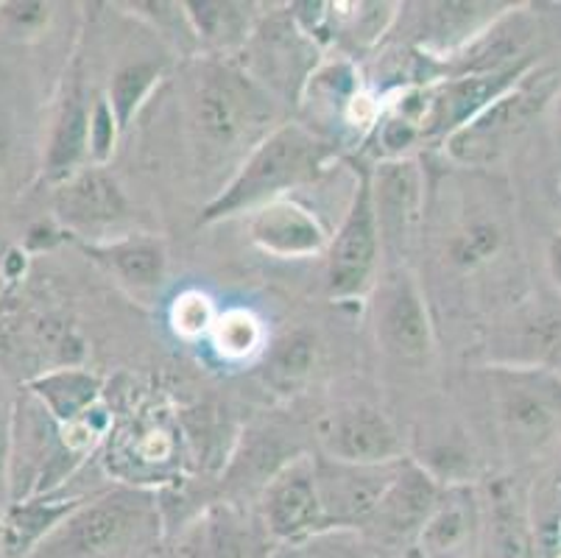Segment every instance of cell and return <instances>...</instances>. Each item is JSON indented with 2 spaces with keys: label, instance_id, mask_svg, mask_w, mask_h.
<instances>
[{
  "label": "cell",
  "instance_id": "obj_1",
  "mask_svg": "<svg viewBox=\"0 0 561 558\" xmlns=\"http://www.w3.org/2000/svg\"><path fill=\"white\" fill-rule=\"evenodd\" d=\"M182 121L202 168H234L277 123V101L234 59L193 56L185 65Z\"/></svg>",
  "mask_w": 561,
  "mask_h": 558
},
{
  "label": "cell",
  "instance_id": "obj_2",
  "mask_svg": "<svg viewBox=\"0 0 561 558\" xmlns=\"http://www.w3.org/2000/svg\"><path fill=\"white\" fill-rule=\"evenodd\" d=\"M335 157L339 151L299 121H279L204 204L198 224L247 218L263 204L288 198L294 191L319 182Z\"/></svg>",
  "mask_w": 561,
  "mask_h": 558
},
{
  "label": "cell",
  "instance_id": "obj_3",
  "mask_svg": "<svg viewBox=\"0 0 561 558\" xmlns=\"http://www.w3.org/2000/svg\"><path fill=\"white\" fill-rule=\"evenodd\" d=\"M162 534L157 491L112 486L84 503L28 558H137Z\"/></svg>",
  "mask_w": 561,
  "mask_h": 558
},
{
  "label": "cell",
  "instance_id": "obj_4",
  "mask_svg": "<svg viewBox=\"0 0 561 558\" xmlns=\"http://www.w3.org/2000/svg\"><path fill=\"white\" fill-rule=\"evenodd\" d=\"M84 460L68 444L62 424L39 406L32 391L18 386L9 447V505L59 494Z\"/></svg>",
  "mask_w": 561,
  "mask_h": 558
},
{
  "label": "cell",
  "instance_id": "obj_5",
  "mask_svg": "<svg viewBox=\"0 0 561 558\" xmlns=\"http://www.w3.org/2000/svg\"><path fill=\"white\" fill-rule=\"evenodd\" d=\"M297 106V121L335 151L346 137L366 140L382 110L377 95L366 90L364 76L352 56L319 61L299 92Z\"/></svg>",
  "mask_w": 561,
  "mask_h": 558
},
{
  "label": "cell",
  "instance_id": "obj_6",
  "mask_svg": "<svg viewBox=\"0 0 561 558\" xmlns=\"http://www.w3.org/2000/svg\"><path fill=\"white\" fill-rule=\"evenodd\" d=\"M106 469L121 486L149 489L180 480L182 424L162 408L135 411L129 422L106 433Z\"/></svg>",
  "mask_w": 561,
  "mask_h": 558
},
{
  "label": "cell",
  "instance_id": "obj_7",
  "mask_svg": "<svg viewBox=\"0 0 561 558\" xmlns=\"http://www.w3.org/2000/svg\"><path fill=\"white\" fill-rule=\"evenodd\" d=\"M369 171L371 209H375L377 232L386 269L408 265L416 243L425 235L427 176L416 157L408 160L375 162Z\"/></svg>",
  "mask_w": 561,
  "mask_h": 558
},
{
  "label": "cell",
  "instance_id": "obj_8",
  "mask_svg": "<svg viewBox=\"0 0 561 558\" xmlns=\"http://www.w3.org/2000/svg\"><path fill=\"white\" fill-rule=\"evenodd\" d=\"M324 254H328L324 285H328L330 299L360 301L371 294L377 276H380L382 249L375 209H371L366 166H360L344 218H341L339 229L330 235V246Z\"/></svg>",
  "mask_w": 561,
  "mask_h": 558
},
{
  "label": "cell",
  "instance_id": "obj_9",
  "mask_svg": "<svg viewBox=\"0 0 561 558\" xmlns=\"http://www.w3.org/2000/svg\"><path fill=\"white\" fill-rule=\"evenodd\" d=\"M50 213L56 227L79 243H101L131 232L135 207L106 168L87 166L68 182L50 187Z\"/></svg>",
  "mask_w": 561,
  "mask_h": 558
},
{
  "label": "cell",
  "instance_id": "obj_10",
  "mask_svg": "<svg viewBox=\"0 0 561 558\" xmlns=\"http://www.w3.org/2000/svg\"><path fill=\"white\" fill-rule=\"evenodd\" d=\"M442 486L445 480H438V475L422 460L405 458L358 534L382 558H402L420 542L427 516L436 509Z\"/></svg>",
  "mask_w": 561,
  "mask_h": 558
},
{
  "label": "cell",
  "instance_id": "obj_11",
  "mask_svg": "<svg viewBox=\"0 0 561 558\" xmlns=\"http://www.w3.org/2000/svg\"><path fill=\"white\" fill-rule=\"evenodd\" d=\"M371 324L380 350L397 363H427L433 355V321L425 291L408 265L386 269L371 288Z\"/></svg>",
  "mask_w": 561,
  "mask_h": 558
},
{
  "label": "cell",
  "instance_id": "obj_12",
  "mask_svg": "<svg viewBox=\"0 0 561 558\" xmlns=\"http://www.w3.org/2000/svg\"><path fill=\"white\" fill-rule=\"evenodd\" d=\"M241 54H252L247 61H238L272 99L283 95L294 104L299 101L305 81L319 65V48L305 37L297 23L285 12L283 18L260 20L257 31Z\"/></svg>",
  "mask_w": 561,
  "mask_h": 558
},
{
  "label": "cell",
  "instance_id": "obj_13",
  "mask_svg": "<svg viewBox=\"0 0 561 558\" xmlns=\"http://www.w3.org/2000/svg\"><path fill=\"white\" fill-rule=\"evenodd\" d=\"M90 115H93V95H87L81 59L73 56L50 110L43 160L37 168L39 182L56 187L90 166Z\"/></svg>",
  "mask_w": 561,
  "mask_h": 558
},
{
  "label": "cell",
  "instance_id": "obj_14",
  "mask_svg": "<svg viewBox=\"0 0 561 558\" xmlns=\"http://www.w3.org/2000/svg\"><path fill=\"white\" fill-rule=\"evenodd\" d=\"M402 460L364 467V464H344L313 453L316 491H319L324 528L358 531L380 503L382 491L389 489L394 475L400 472Z\"/></svg>",
  "mask_w": 561,
  "mask_h": 558
},
{
  "label": "cell",
  "instance_id": "obj_15",
  "mask_svg": "<svg viewBox=\"0 0 561 558\" xmlns=\"http://www.w3.org/2000/svg\"><path fill=\"white\" fill-rule=\"evenodd\" d=\"M316 442H319L316 453L344 460V464L377 467V464H394V460L408 458L405 442L394 422L380 408L366 406V402L341 406L328 417H321L316 428Z\"/></svg>",
  "mask_w": 561,
  "mask_h": 558
},
{
  "label": "cell",
  "instance_id": "obj_16",
  "mask_svg": "<svg viewBox=\"0 0 561 558\" xmlns=\"http://www.w3.org/2000/svg\"><path fill=\"white\" fill-rule=\"evenodd\" d=\"M257 516L277 547L328 531L316 491L313 453H299L297 458H290L263 486Z\"/></svg>",
  "mask_w": 561,
  "mask_h": 558
},
{
  "label": "cell",
  "instance_id": "obj_17",
  "mask_svg": "<svg viewBox=\"0 0 561 558\" xmlns=\"http://www.w3.org/2000/svg\"><path fill=\"white\" fill-rule=\"evenodd\" d=\"M277 545L241 503H210L182 534V558H272Z\"/></svg>",
  "mask_w": 561,
  "mask_h": 558
},
{
  "label": "cell",
  "instance_id": "obj_18",
  "mask_svg": "<svg viewBox=\"0 0 561 558\" xmlns=\"http://www.w3.org/2000/svg\"><path fill=\"white\" fill-rule=\"evenodd\" d=\"M249 240L260 252L283 260H305L324 254L330 246V229L308 204L294 196L263 204L247 215Z\"/></svg>",
  "mask_w": 561,
  "mask_h": 558
},
{
  "label": "cell",
  "instance_id": "obj_19",
  "mask_svg": "<svg viewBox=\"0 0 561 558\" xmlns=\"http://www.w3.org/2000/svg\"><path fill=\"white\" fill-rule=\"evenodd\" d=\"M408 18V39L416 54L427 59H447L450 54L461 50L481 34L489 18H494L500 7L492 3H413Z\"/></svg>",
  "mask_w": 561,
  "mask_h": 558
},
{
  "label": "cell",
  "instance_id": "obj_20",
  "mask_svg": "<svg viewBox=\"0 0 561 558\" xmlns=\"http://www.w3.org/2000/svg\"><path fill=\"white\" fill-rule=\"evenodd\" d=\"M481 531V503L472 486H442L436 509L427 516L416 550L425 558H472Z\"/></svg>",
  "mask_w": 561,
  "mask_h": 558
},
{
  "label": "cell",
  "instance_id": "obj_21",
  "mask_svg": "<svg viewBox=\"0 0 561 558\" xmlns=\"http://www.w3.org/2000/svg\"><path fill=\"white\" fill-rule=\"evenodd\" d=\"M87 258L135 296H151L162 288L168 274L165 243L154 235L129 232L101 243H79Z\"/></svg>",
  "mask_w": 561,
  "mask_h": 558
},
{
  "label": "cell",
  "instance_id": "obj_22",
  "mask_svg": "<svg viewBox=\"0 0 561 558\" xmlns=\"http://www.w3.org/2000/svg\"><path fill=\"white\" fill-rule=\"evenodd\" d=\"M182 7L196 34L198 56H218V59H232V54H241L263 20L257 3L182 0Z\"/></svg>",
  "mask_w": 561,
  "mask_h": 558
},
{
  "label": "cell",
  "instance_id": "obj_23",
  "mask_svg": "<svg viewBox=\"0 0 561 558\" xmlns=\"http://www.w3.org/2000/svg\"><path fill=\"white\" fill-rule=\"evenodd\" d=\"M87 494H45V498L23 500V503L9 505L0 514V553L3 558H28L50 534H54L62 520H68Z\"/></svg>",
  "mask_w": 561,
  "mask_h": 558
},
{
  "label": "cell",
  "instance_id": "obj_24",
  "mask_svg": "<svg viewBox=\"0 0 561 558\" xmlns=\"http://www.w3.org/2000/svg\"><path fill=\"white\" fill-rule=\"evenodd\" d=\"M23 388L32 391L59 424L87 417L104 399V380L84 366L50 368L23 383Z\"/></svg>",
  "mask_w": 561,
  "mask_h": 558
},
{
  "label": "cell",
  "instance_id": "obj_25",
  "mask_svg": "<svg viewBox=\"0 0 561 558\" xmlns=\"http://www.w3.org/2000/svg\"><path fill=\"white\" fill-rule=\"evenodd\" d=\"M162 76H165V65L154 59L126 61V65H121V68L110 76L104 99L106 104H110L112 115H115L121 135L129 132V126L142 112L146 101H149L157 92V87H160Z\"/></svg>",
  "mask_w": 561,
  "mask_h": 558
},
{
  "label": "cell",
  "instance_id": "obj_26",
  "mask_svg": "<svg viewBox=\"0 0 561 558\" xmlns=\"http://www.w3.org/2000/svg\"><path fill=\"white\" fill-rule=\"evenodd\" d=\"M272 558H382L358 531H319L308 539L279 545Z\"/></svg>",
  "mask_w": 561,
  "mask_h": 558
},
{
  "label": "cell",
  "instance_id": "obj_27",
  "mask_svg": "<svg viewBox=\"0 0 561 558\" xmlns=\"http://www.w3.org/2000/svg\"><path fill=\"white\" fill-rule=\"evenodd\" d=\"M316 363V341L308 332H294V335H285L277 346L268 355L265 363V377L268 383L283 391L299 386L305 377L310 375V368Z\"/></svg>",
  "mask_w": 561,
  "mask_h": 558
},
{
  "label": "cell",
  "instance_id": "obj_28",
  "mask_svg": "<svg viewBox=\"0 0 561 558\" xmlns=\"http://www.w3.org/2000/svg\"><path fill=\"white\" fill-rule=\"evenodd\" d=\"M210 338L221 357H227V361H247L263 344V327H260L257 316L243 310V307H234V310L218 314Z\"/></svg>",
  "mask_w": 561,
  "mask_h": 558
},
{
  "label": "cell",
  "instance_id": "obj_29",
  "mask_svg": "<svg viewBox=\"0 0 561 558\" xmlns=\"http://www.w3.org/2000/svg\"><path fill=\"white\" fill-rule=\"evenodd\" d=\"M124 9H129V14L140 18L142 23H149L157 34L173 43L182 54L198 56V43L196 34L191 29V20H187L185 7L182 3H165V0H149V3H124Z\"/></svg>",
  "mask_w": 561,
  "mask_h": 558
},
{
  "label": "cell",
  "instance_id": "obj_30",
  "mask_svg": "<svg viewBox=\"0 0 561 558\" xmlns=\"http://www.w3.org/2000/svg\"><path fill=\"white\" fill-rule=\"evenodd\" d=\"M216 319L218 310L213 307L210 296H204L202 291H187V294H182L180 299L173 301L171 324L182 338L210 335Z\"/></svg>",
  "mask_w": 561,
  "mask_h": 558
},
{
  "label": "cell",
  "instance_id": "obj_31",
  "mask_svg": "<svg viewBox=\"0 0 561 558\" xmlns=\"http://www.w3.org/2000/svg\"><path fill=\"white\" fill-rule=\"evenodd\" d=\"M121 137L124 135L117 129V121L106 104L104 92H99L93 95V115H90V166L106 168Z\"/></svg>",
  "mask_w": 561,
  "mask_h": 558
},
{
  "label": "cell",
  "instance_id": "obj_32",
  "mask_svg": "<svg viewBox=\"0 0 561 558\" xmlns=\"http://www.w3.org/2000/svg\"><path fill=\"white\" fill-rule=\"evenodd\" d=\"M14 399H18V388L0 372V514L9 505V447H12Z\"/></svg>",
  "mask_w": 561,
  "mask_h": 558
},
{
  "label": "cell",
  "instance_id": "obj_33",
  "mask_svg": "<svg viewBox=\"0 0 561 558\" xmlns=\"http://www.w3.org/2000/svg\"><path fill=\"white\" fill-rule=\"evenodd\" d=\"M23 179L20 168V137L14 132V123L0 110V196L14 191Z\"/></svg>",
  "mask_w": 561,
  "mask_h": 558
},
{
  "label": "cell",
  "instance_id": "obj_34",
  "mask_svg": "<svg viewBox=\"0 0 561 558\" xmlns=\"http://www.w3.org/2000/svg\"><path fill=\"white\" fill-rule=\"evenodd\" d=\"M402 558H425V556H422V553L416 550V547H413V550H411V553H405V556H402Z\"/></svg>",
  "mask_w": 561,
  "mask_h": 558
},
{
  "label": "cell",
  "instance_id": "obj_35",
  "mask_svg": "<svg viewBox=\"0 0 561 558\" xmlns=\"http://www.w3.org/2000/svg\"><path fill=\"white\" fill-rule=\"evenodd\" d=\"M3 254H7V249H3V243H0V265H3Z\"/></svg>",
  "mask_w": 561,
  "mask_h": 558
},
{
  "label": "cell",
  "instance_id": "obj_36",
  "mask_svg": "<svg viewBox=\"0 0 561 558\" xmlns=\"http://www.w3.org/2000/svg\"><path fill=\"white\" fill-rule=\"evenodd\" d=\"M0 558H3V553H0Z\"/></svg>",
  "mask_w": 561,
  "mask_h": 558
}]
</instances>
